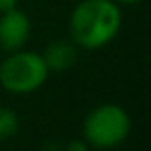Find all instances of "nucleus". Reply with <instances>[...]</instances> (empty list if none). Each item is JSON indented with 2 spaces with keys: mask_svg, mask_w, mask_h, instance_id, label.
I'll list each match as a JSON object with an SVG mask.
<instances>
[{
  "mask_svg": "<svg viewBox=\"0 0 151 151\" xmlns=\"http://www.w3.org/2000/svg\"><path fill=\"white\" fill-rule=\"evenodd\" d=\"M63 151H90V145L84 140H71L67 145H63Z\"/></svg>",
  "mask_w": 151,
  "mask_h": 151,
  "instance_id": "obj_7",
  "label": "nucleus"
},
{
  "mask_svg": "<svg viewBox=\"0 0 151 151\" xmlns=\"http://www.w3.org/2000/svg\"><path fill=\"white\" fill-rule=\"evenodd\" d=\"M119 6H132V4H140L142 0H115Z\"/></svg>",
  "mask_w": 151,
  "mask_h": 151,
  "instance_id": "obj_9",
  "label": "nucleus"
},
{
  "mask_svg": "<svg viewBox=\"0 0 151 151\" xmlns=\"http://www.w3.org/2000/svg\"><path fill=\"white\" fill-rule=\"evenodd\" d=\"M50 71L46 67L42 54L33 50H15L0 63V86L15 96H27L46 84Z\"/></svg>",
  "mask_w": 151,
  "mask_h": 151,
  "instance_id": "obj_3",
  "label": "nucleus"
},
{
  "mask_svg": "<svg viewBox=\"0 0 151 151\" xmlns=\"http://www.w3.org/2000/svg\"><path fill=\"white\" fill-rule=\"evenodd\" d=\"M19 130V117L14 109L0 105V142L14 138Z\"/></svg>",
  "mask_w": 151,
  "mask_h": 151,
  "instance_id": "obj_6",
  "label": "nucleus"
},
{
  "mask_svg": "<svg viewBox=\"0 0 151 151\" xmlns=\"http://www.w3.org/2000/svg\"><path fill=\"white\" fill-rule=\"evenodd\" d=\"M67 27L69 38L77 48H105L121 33V6L115 0H81L71 12Z\"/></svg>",
  "mask_w": 151,
  "mask_h": 151,
  "instance_id": "obj_1",
  "label": "nucleus"
},
{
  "mask_svg": "<svg viewBox=\"0 0 151 151\" xmlns=\"http://www.w3.org/2000/svg\"><path fill=\"white\" fill-rule=\"evenodd\" d=\"M31 37V19L25 12L14 8L0 14V48L4 52H15L27 44Z\"/></svg>",
  "mask_w": 151,
  "mask_h": 151,
  "instance_id": "obj_4",
  "label": "nucleus"
},
{
  "mask_svg": "<svg viewBox=\"0 0 151 151\" xmlns=\"http://www.w3.org/2000/svg\"><path fill=\"white\" fill-rule=\"evenodd\" d=\"M17 4H19V0H0V14L17 8Z\"/></svg>",
  "mask_w": 151,
  "mask_h": 151,
  "instance_id": "obj_8",
  "label": "nucleus"
},
{
  "mask_svg": "<svg viewBox=\"0 0 151 151\" xmlns=\"http://www.w3.org/2000/svg\"><path fill=\"white\" fill-rule=\"evenodd\" d=\"M42 59L50 73H65L77 63V46L71 38L52 40L42 52Z\"/></svg>",
  "mask_w": 151,
  "mask_h": 151,
  "instance_id": "obj_5",
  "label": "nucleus"
},
{
  "mask_svg": "<svg viewBox=\"0 0 151 151\" xmlns=\"http://www.w3.org/2000/svg\"><path fill=\"white\" fill-rule=\"evenodd\" d=\"M132 130V121L119 103H100L82 121V140L94 149H113L124 144Z\"/></svg>",
  "mask_w": 151,
  "mask_h": 151,
  "instance_id": "obj_2",
  "label": "nucleus"
}]
</instances>
